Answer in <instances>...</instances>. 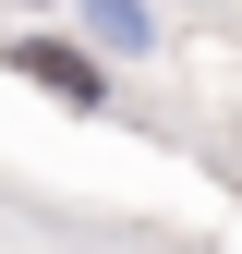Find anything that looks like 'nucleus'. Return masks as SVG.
Returning a JSON list of instances; mask_svg holds the SVG:
<instances>
[{"mask_svg": "<svg viewBox=\"0 0 242 254\" xmlns=\"http://www.w3.org/2000/svg\"><path fill=\"white\" fill-rule=\"evenodd\" d=\"M85 24H97V49H121V61L158 49V12H133V0H85Z\"/></svg>", "mask_w": 242, "mask_h": 254, "instance_id": "f03ea898", "label": "nucleus"}, {"mask_svg": "<svg viewBox=\"0 0 242 254\" xmlns=\"http://www.w3.org/2000/svg\"><path fill=\"white\" fill-rule=\"evenodd\" d=\"M0 61H12L24 85H49L60 109H109V61H97V49H73V37H37V24H12V37H0Z\"/></svg>", "mask_w": 242, "mask_h": 254, "instance_id": "f257e3e1", "label": "nucleus"}]
</instances>
